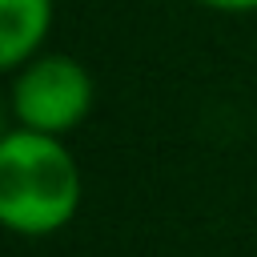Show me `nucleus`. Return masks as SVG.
I'll return each instance as SVG.
<instances>
[{
    "instance_id": "obj_1",
    "label": "nucleus",
    "mask_w": 257,
    "mask_h": 257,
    "mask_svg": "<svg viewBox=\"0 0 257 257\" xmlns=\"http://www.w3.org/2000/svg\"><path fill=\"white\" fill-rule=\"evenodd\" d=\"M80 169L60 137L8 128L0 141V221L20 237H48L80 209Z\"/></svg>"
},
{
    "instance_id": "obj_2",
    "label": "nucleus",
    "mask_w": 257,
    "mask_h": 257,
    "mask_svg": "<svg viewBox=\"0 0 257 257\" xmlns=\"http://www.w3.org/2000/svg\"><path fill=\"white\" fill-rule=\"evenodd\" d=\"M92 100L96 84L76 56L36 52L28 64L12 72V116L20 128L64 137L88 120Z\"/></svg>"
},
{
    "instance_id": "obj_3",
    "label": "nucleus",
    "mask_w": 257,
    "mask_h": 257,
    "mask_svg": "<svg viewBox=\"0 0 257 257\" xmlns=\"http://www.w3.org/2000/svg\"><path fill=\"white\" fill-rule=\"evenodd\" d=\"M52 28V0H0V68L28 64Z\"/></svg>"
},
{
    "instance_id": "obj_4",
    "label": "nucleus",
    "mask_w": 257,
    "mask_h": 257,
    "mask_svg": "<svg viewBox=\"0 0 257 257\" xmlns=\"http://www.w3.org/2000/svg\"><path fill=\"white\" fill-rule=\"evenodd\" d=\"M205 8H217V12H257V0H197Z\"/></svg>"
}]
</instances>
